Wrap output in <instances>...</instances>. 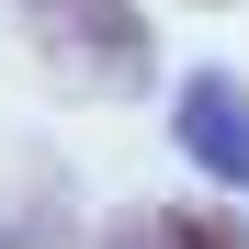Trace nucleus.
<instances>
[{"instance_id":"1","label":"nucleus","mask_w":249,"mask_h":249,"mask_svg":"<svg viewBox=\"0 0 249 249\" xmlns=\"http://www.w3.org/2000/svg\"><path fill=\"white\" fill-rule=\"evenodd\" d=\"M12 12H34V46H46L79 91H136V79H147L136 0H12Z\"/></svg>"},{"instance_id":"2","label":"nucleus","mask_w":249,"mask_h":249,"mask_svg":"<svg viewBox=\"0 0 249 249\" xmlns=\"http://www.w3.org/2000/svg\"><path fill=\"white\" fill-rule=\"evenodd\" d=\"M170 136H181V159H193V170H215V181H238V193H249V91H238L227 68H204L193 91H181Z\"/></svg>"},{"instance_id":"3","label":"nucleus","mask_w":249,"mask_h":249,"mask_svg":"<svg viewBox=\"0 0 249 249\" xmlns=\"http://www.w3.org/2000/svg\"><path fill=\"white\" fill-rule=\"evenodd\" d=\"M136 249H249L238 238V215H204V204H170V215H147V238Z\"/></svg>"}]
</instances>
